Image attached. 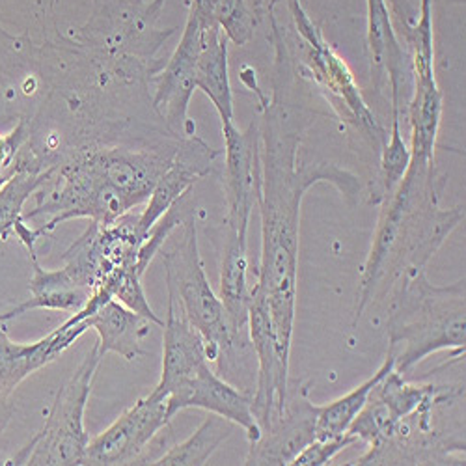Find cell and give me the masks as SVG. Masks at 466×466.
Returning <instances> with one entry per match:
<instances>
[{
    "label": "cell",
    "mask_w": 466,
    "mask_h": 466,
    "mask_svg": "<svg viewBox=\"0 0 466 466\" xmlns=\"http://www.w3.org/2000/svg\"><path fill=\"white\" fill-rule=\"evenodd\" d=\"M299 120L275 92V99L263 105L259 127L261 258L254 288L268 304L279 347L288 359L297 314L302 200L318 183H332L349 202L360 190L359 177L336 165L299 167Z\"/></svg>",
    "instance_id": "1"
},
{
    "label": "cell",
    "mask_w": 466,
    "mask_h": 466,
    "mask_svg": "<svg viewBox=\"0 0 466 466\" xmlns=\"http://www.w3.org/2000/svg\"><path fill=\"white\" fill-rule=\"evenodd\" d=\"M177 146L168 149L99 147L85 149L56 167L58 179L49 192L37 190L35 208L23 213L28 222L51 215L49 222L35 228V239L73 218H90L110 226L127 217L137 206L149 200L153 187L170 167Z\"/></svg>",
    "instance_id": "2"
},
{
    "label": "cell",
    "mask_w": 466,
    "mask_h": 466,
    "mask_svg": "<svg viewBox=\"0 0 466 466\" xmlns=\"http://www.w3.org/2000/svg\"><path fill=\"white\" fill-rule=\"evenodd\" d=\"M444 183L435 163L410 159L401 183L382 202L362 270L355 323L401 275L425 270L451 231L464 220V206L451 209L439 206Z\"/></svg>",
    "instance_id": "3"
},
{
    "label": "cell",
    "mask_w": 466,
    "mask_h": 466,
    "mask_svg": "<svg viewBox=\"0 0 466 466\" xmlns=\"http://www.w3.org/2000/svg\"><path fill=\"white\" fill-rule=\"evenodd\" d=\"M388 349L394 353L396 371L407 377L421 360L439 351L464 355L466 299L464 277L450 286H435L425 270L401 275L390 288L386 318Z\"/></svg>",
    "instance_id": "4"
},
{
    "label": "cell",
    "mask_w": 466,
    "mask_h": 466,
    "mask_svg": "<svg viewBox=\"0 0 466 466\" xmlns=\"http://www.w3.org/2000/svg\"><path fill=\"white\" fill-rule=\"evenodd\" d=\"M165 263L167 289L176 300L188 323L206 339L209 362H215L218 375L229 380L239 379L241 360H248L252 345L241 343L231 332L224 304L213 291L200 256L198 229L188 217L181 224V239L168 252H159Z\"/></svg>",
    "instance_id": "5"
},
{
    "label": "cell",
    "mask_w": 466,
    "mask_h": 466,
    "mask_svg": "<svg viewBox=\"0 0 466 466\" xmlns=\"http://www.w3.org/2000/svg\"><path fill=\"white\" fill-rule=\"evenodd\" d=\"M288 6L306 49L300 67L302 75L312 79L321 90L341 122L351 126L371 147L380 151L388 138V131L366 103L351 67L327 42L321 28L308 15L300 0H288Z\"/></svg>",
    "instance_id": "6"
},
{
    "label": "cell",
    "mask_w": 466,
    "mask_h": 466,
    "mask_svg": "<svg viewBox=\"0 0 466 466\" xmlns=\"http://www.w3.org/2000/svg\"><path fill=\"white\" fill-rule=\"evenodd\" d=\"M99 345L86 353L67 382L55 396L46 423L21 451L6 464L71 466L83 464L90 437L85 430V412L92 394L96 373L103 362Z\"/></svg>",
    "instance_id": "7"
},
{
    "label": "cell",
    "mask_w": 466,
    "mask_h": 466,
    "mask_svg": "<svg viewBox=\"0 0 466 466\" xmlns=\"http://www.w3.org/2000/svg\"><path fill=\"white\" fill-rule=\"evenodd\" d=\"M144 236L137 218L124 217L110 226L92 222L83 236L64 254V275L71 286L94 293L116 275L137 268ZM138 270V268H137Z\"/></svg>",
    "instance_id": "8"
},
{
    "label": "cell",
    "mask_w": 466,
    "mask_h": 466,
    "mask_svg": "<svg viewBox=\"0 0 466 466\" xmlns=\"http://www.w3.org/2000/svg\"><path fill=\"white\" fill-rule=\"evenodd\" d=\"M167 0H155L144 6L140 0H99V8L94 17L79 28V35L96 42L108 55H146L161 47V42L174 34V30L159 32L153 28L155 19Z\"/></svg>",
    "instance_id": "9"
},
{
    "label": "cell",
    "mask_w": 466,
    "mask_h": 466,
    "mask_svg": "<svg viewBox=\"0 0 466 466\" xmlns=\"http://www.w3.org/2000/svg\"><path fill=\"white\" fill-rule=\"evenodd\" d=\"M170 421L167 396L153 390L127 409L103 433L90 439L83 464H142L146 448Z\"/></svg>",
    "instance_id": "10"
},
{
    "label": "cell",
    "mask_w": 466,
    "mask_h": 466,
    "mask_svg": "<svg viewBox=\"0 0 466 466\" xmlns=\"http://www.w3.org/2000/svg\"><path fill=\"white\" fill-rule=\"evenodd\" d=\"M224 138V194L226 228L248 239V224L259 200L261 161H259V126L250 124L241 131L236 122L222 124Z\"/></svg>",
    "instance_id": "11"
},
{
    "label": "cell",
    "mask_w": 466,
    "mask_h": 466,
    "mask_svg": "<svg viewBox=\"0 0 466 466\" xmlns=\"http://www.w3.org/2000/svg\"><path fill=\"white\" fill-rule=\"evenodd\" d=\"M204 23L206 19L200 10L188 3V15L179 46L157 76L153 96V108L181 138L194 137V124L188 120V105L197 90L194 75H197Z\"/></svg>",
    "instance_id": "12"
},
{
    "label": "cell",
    "mask_w": 466,
    "mask_h": 466,
    "mask_svg": "<svg viewBox=\"0 0 466 466\" xmlns=\"http://www.w3.org/2000/svg\"><path fill=\"white\" fill-rule=\"evenodd\" d=\"M167 401L170 418L185 409H202L245 430L248 446L256 444L261 437L259 425L252 414V394L215 373L209 364L200 366L197 371L176 382L167 392Z\"/></svg>",
    "instance_id": "13"
},
{
    "label": "cell",
    "mask_w": 466,
    "mask_h": 466,
    "mask_svg": "<svg viewBox=\"0 0 466 466\" xmlns=\"http://www.w3.org/2000/svg\"><path fill=\"white\" fill-rule=\"evenodd\" d=\"M368 47L371 55V76L380 90L390 86V110L401 114L412 90V66L407 46L401 44L386 0H366Z\"/></svg>",
    "instance_id": "14"
},
{
    "label": "cell",
    "mask_w": 466,
    "mask_h": 466,
    "mask_svg": "<svg viewBox=\"0 0 466 466\" xmlns=\"http://www.w3.org/2000/svg\"><path fill=\"white\" fill-rule=\"evenodd\" d=\"M88 330L86 323H62L42 339L32 343L12 341L0 329V420L8 421L12 414V396L17 386L34 371L46 368Z\"/></svg>",
    "instance_id": "15"
},
{
    "label": "cell",
    "mask_w": 466,
    "mask_h": 466,
    "mask_svg": "<svg viewBox=\"0 0 466 466\" xmlns=\"http://www.w3.org/2000/svg\"><path fill=\"white\" fill-rule=\"evenodd\" d=\"M288 390V400L282 414L261 433L256 444H250L243 464H291V461L316 441L318 405L308 400L306 388L299 382Z\"/></svg>",
    "instance_id": "16"
},
{
    "label": "cell",
    "mask_w": 466,
    "mask_h": 466,
    "mask_svg": "<svg viewBox=\"0 0 466 466\" xmlns=\"http://www.w3.org/2000/svg\"><path fill=\"white\" fill-rule=\"evenodd\" d=\"M215 155L217 151L197 135L181 138L170 167L153 187L144 211L137 217V226L144 238L155 222L192 190L194 183L211 172Z\"/></svg>",
    "instance_id": "17"
},
{
    "label": "cell",
    "mask_w": 466,
    "mask_h": 466,
    "mask_svg": "<svg viewBox=\"0 0 466 466\" xmlns=\"http://www.w3.org/2000/svg\"><path fill=\"white\" fill-rule=\"evenodd\" d=\"M204 364H209L206 339L188 323L176 295L168 289L167 321L163 323V366L155 392L167 396L176 382L188 377Z\"/></svg>",
    "instance_id": "18"
},
{
    "label": "cell",
    "mask_w": 466,
    "mask_h": 466,
    "mask_svg": "<svg viewBox=\"0 0 466 466\" xmlns=\"http://www.w3.org/2000/svg\"><path fill=\"white\" fill-rule=\"evenodd\" d=\"M218 297L224 304L233 336L245 345H252L248 338V312L254 299V288L248 284L247 239L228 228L220 259Z\"/></svg>",
    "instance_id": "19"
},
{
    "label": "cell",
    "mask_w": 466,
    "mask_h": 466,
    "mask_svg": "<svg viewBox=\"0 0 466 466\" xmlns=\"http://www.w3.org/2000/svg\"><path fill=\"white\" fill-rule=\"evenodd\" d=\"M88 329L99 336V353L120 355L127 362L144 355L142 339L151 332L153 323L116 299H106L94 314L85 318Z\"/></svg>",
    "instance_id": "20"
},
{
    "label": "cell",
    "mask_w": 466,
    "mask_h": 466,
    "mask_svg": "<svg viewBox=\"0 0 466 466\" xmlns=\"http://www.w3.org/2000/svg\"><path fill=\"white\" fill-rule=\"evenodd\" d=\"M194 85H197V90L209 97L222 124L236 120L228 66V37L218 25L208 19L202 28V46L197 62V75H194Z\"/></svg>",
    "instance_id": "21"
},
{
    "label": "cell",
    "mask_w": 466,
    "mask_h": 466,
    "mask_svg": "<svg viewBox=\"0 0 466 466\" xmlns=\"http://www.w3.org/2000/svg\"><path fill=\"white\" fill-rule=\"evenodd\" d=\"M34 275L30 279L28 289L30 299L21 302L19 306L8 309V312L0 314V325H5L23 314L32 312V309H55V312H69L75 314L85 308V304L90 299V291L79 289L71 286V282L66 279L64 270H47L40 265L35 250L28 252Z\"/></svg>",
    "instance_id": "22"
},
{
    "label": "cell",
    "mask_w": 466,
    "mask_h": 466,
    "mask_svg": "<svg viewBox=\"0 0 466 466\" xmlns=\"http://www.w3.org/2000/svg\"><path fill=\"white\" fill-rule=\"evenodd\" d=\"M396 368V359L394 353L388 351L386 360L382 366L362 384L353 388L351 392H347L345 396L327 403V405H318V416H316V439L318 441H329L341 437L349 431L353 420L359 416V412L364 409L368 403V398L371 394L377 382L386 375L390 373Z\"/></svg>",
    "instance_id": "23"
},
{
    "label": "cell",
    "mask_w": 466,
    "mask_h": 466,
    "mask_svg": "<svg viewBox=\"0 0 466 466\" xmlns=\"http://www.w3.org/2000/svg\"><path fill=\"white\" fill-rule=\"evenodd\" d=\"M200 14L220 26L228 42L245 47L265 15V0H188Z\"/></svg>",
    "instance_id": "24"
},
{
    "label": "cell",
    "mask_w": 466,
    "mask_h": 466,
    "mask_svg": "<svg viewBox=\"0 0 466 466\" xmlns=\"http://www.w3.org/2000/svg\"><path fill=\"white\" fill-rule=\"evenodd\" d=\"M236 423L229 420L208 412L204 421L198 425V430L194 431L188 439L183 442L172 446L167 453L161 457L153 459L149 464L159 466H202L208 464L213 453L224 444L236 430Z\"/></svg>",
    "instance_id": "25"
},
{
    "label": "cell",
    "mask_w": 466,
    "mask_h": 466,
    "mask_svg": "<svg viewBox=\"0 0 466 466\" xmlns=\"http://www.w3.org/2000/svg\"><path fill=\"white\" fill-rule=\"evenodd\" d=\"M56 167L47 170H14L0 183V241L14 236V228L23 220V208L53 177Z\"/></svg>",
    "instance_id": "26"
},
{
    "label": "cell",
    "mask_w": 466,
    "mask_h": 466,
    "mask_svg": "<svg viewBox=\"0 0 466 466\" xmlns=\"http://www.w3.org/2000/svg\"><path fill=\"white\" fill-rule=\"evenodd\" d=\"M379 176H377V198L373 204L384 202L390 194L396 190V187L401 183L403 176L409 170L410 165V147L407 146L401 131V114L392 110L390 120V131H388V138L379 151Z\"/></svg>",
    "instance_id": "27"
},
{
    "label": "cell",
    "mask_w": 466,
    "mask_h": 466,
    "mask_svg": "<svg viewBox=\"0 0 466 466\" xmlns=\"http://www.w3.org/2000/svg\"><path fill=\"white\" fill-rule=\"evenodd\" d=\"M355 442H359V441L351 433H345L341 437L329 439V441H318L316 439V441L309 442L291 461V464H297V466H325V464H330L338 453H341L345 448H349Z\"/></svg>",
    "instance_id": "28"
},
{
    "label": "cell",
    "mask_w": 466,
    "mask_h": 466,
    "mask_svg": "<svg viewBox=\"0 0 466 466\" xmlns=\"http://www.w3.org/2000/svg\"><path fill=\"white\" fill-rule=\"evenodd\" d=\"M30 138V131L25 120H21L14 131H10L8 135L0 137V174L8 172L12 174V165L17 157L19 149L28 142ZM8 174V176H10Z\"/></svg>",
    "instance_id": "29"
},
{
    "label": "cell",
    "mask_w": 466,
    "mask_h": 466,
    "mask_svg": "<svg viewBox=\"0 0 466 466\" xmlns=\"http://www.w3.org/2000/svg\"><path fill=\"white\" fill-rule=\"evenodd\" d=\"M386 5H388V8H390L396 30H400L405 35L407 30L410 28V25L416 19V14H418L412 8V3H410V0H386Z\"/></svg>",
    "instance_id": "30"
},
{
    "label": "cell",
    "mask_w": 466,
    "mask_h": 466,
    "mask_svg": "<svg viewBox=\"0 0 466 466\" xmlns=\"http://www.w3.org/2000/svg\"><path fill=\"white\" fill-rule=\"evenodd\" d=\"M56 3H58V0H51V5H53V6H56Z\"/></svg>",
    "instance_id": "31"
}]
</instances>
